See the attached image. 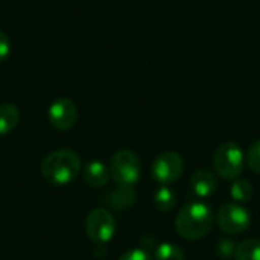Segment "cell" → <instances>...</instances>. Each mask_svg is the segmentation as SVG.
Segmentation results:
<instances>
[{"label":"cell","mask_w":260,"mask_h":260,"mask_svg":"<svg viewBox=\"0 0 260 260\" xmlns=\"http://www.w3.org/2000/svg\"><path fill=\"white\" fill-rule=\"evenodd\" d=\"M215 215L212 207L203 201L186 204L175 218V230L186 241L203 239L213 227Z\"/></svg>","instance_id":"1"},{"label":"cell","mask_w":260,"mask_h":260,"mask_svg":"<svg viewBox=\"0 0 260 260\" xmlns=\"http://www.w3.org/2000/svg\"><path fill=\"white\" fill-rule=\"evenodd\" d=\"M81 172V158L72 149H55L41 161V175L52 186H66Z\"/></svg>","instance_id":"2"},{"label":"cell","mask_w":260,"mask_h":260,"mask_svg":"<svg viewBox=\"0 0 260 260\" xmlns=\"http://www.w3.org/2000/svg\"><path fill=\"white\" fill-rule=\"evenodd\" d=\"M140 158L131 149H119L110 160V175L119 187H134L140 178Z\"/></svg>","instance_id":"3"},{"label":"cell","mask_w":260,"mask_h":260,"mask_svg":"<svg viewBox=\"0 0 260 260\" xmlns=\"http://www.w3.org/2000/svg\"><path fill=\"white\" fill-rule=\"evenodd\" d=\"M245 155L239 145L233 142L222 143L213 155V168L216 175L224 180H236L245 168Z\"/></svg>","instance_id":"4"},{"label":"cell","mask_w":260,"mask_h":260,"mask_svg":"<svg viewBox=\"0 0 260 260\" xmlns=\"http://www.w3.org/2000/svg\"><path fill=\"white\" fill-rule=\"evenodd\" d=\"M88 239L96 245H105L116 233V221L107 209H93L85 219Z\"/></svg>","instance_id":"5"},{"label":"cell","mask_w":260,"mask_h":260,"mask_svg":"<svg viewBox=\"0 0 260 260\" xmlns=\"http://www.w3.org/2000/svg\"><path fill=\"white\" fill-rule=\"evenodd\" d=\"M183 172H184V160L178 152L174 151L161 152L151 166L152 178L161 186H169L175 183L177 180L181 178Z\"/></svg>","instance_id":"6"},{"label":"cell","mask_w":260,"mask_h":260,"mask_svg":"<svg viewBox=\"0 0 260 260\" xmlns=\"http://www.w3.org/2000/svg\"><path fill=\"white\" fill-rule=\"evenodd\" d=\"M216 224L227 235H239L250 227L251 216L244 206L238 203H229L218 210Z\"/></svg>","instance_id":"7"},{"label":"cell","mask_w":260,"mask_h":260,"mask_svg":"<svg viewBox=\"0 0 260 260\" xmlns=\"http://www.w3.org/2000/svg\"><path fill=\"white\" fill-rule=\"evenodd\" d=\"M47 119L55 129L67 131L78 120V108L72 99L58 98L50 104L47 110Z\"/></svg>","instance_id":"8"},{"label":"cell","mask_w":260,"mask_h":260,"mask_svg":"<svg viewBox=\"0 0 260 260\" xmlns=\"http://www.w3.org/2000/svg\"><path fill=\"white\" fill-rule=\"evenodd\" d=\"M216 187H218L216 177L209 169H198L190 177V189L197 198L206 200L212 197L216 192Z\"/></svg>","instance_id":"9"},{"label":"cell","mask_w":260,"mask_h":260,"mask_svg":"<svg viewBox=\"0 0 260 260\" xmlns=\"http://www.w3.org/2000/svg\"><path fill=\"white\" fill-rule=\"evenodd\" d=\"M82 177L90 187H96V189L104 187L111 178L110 168H107V165L102 163L101 160H90L88 163H85L82 169Z\"/></svg>","instance_id":"10"},{"label":"cell","mask_w":260,"mask_h":260,"mask_svg":"<svg viewBox=\"0 0 260 260\" xmlns=\"http://www.w3.org/2000/svg\"><path fill=\"white\" fill-rule=\"evenodd\" d=\"M137 200L134 187H119L107 195V204L116 210H125L131 207Z\"/></svg>","instance_id":"11"},{"label":"cell","mask_w":260,"mask_h":260,"mask_svg":"<svg viewBox=\"0 0 260 260\" xmlns=\"http://www.w3.org/2000/svg\"><path fill=\"white\" fill-rule=\"evenodd\" d=\"M20 120V111L15 104L6 102L0 105V136H6L15 129Z\"/></svg>","instance_id":"12"},{"label":"cell","mask_w":260,"mask_h":260,"mask_svg":"<svg viewBox=\"0 0 260 260\" xmlns=\"http://www.w3.org/2000/svg\"><path fill=\"white\" fill-rule=\"evenodd\" d=\"M253 195H254V189L248 180H244V178L233 180V184L230 187V197L235 203H238V204L248 203V201H251Z\"/></svg>","instance_id":"13"},{"label":"cell","mask_w":260,"mask_h":260,"mask_svg":"<svg viewBox=\"0 0 260 260\" xmlns=\"http://www.w3.org/2000/svg\"><path fill=\"white\" fill-rule=\"evenodd\" d=\"M177 204V193L169 186H160L154 193V206L158 212H171Z\"/></svg>","instance_id":"14"},{"label":"cell","mask_w":260,"mask_h":260,"mask_svg":"<svg viewBox=\"0 0 260 260\" xmlns=\"http://www.w3.org/2000/svg\"><path fill=\"white\" fill-rule=\"evenodd\" d=\"M235 260H260L259 239H245L235 248Z\"/></svg>","instance_id":"15"},{"label":"cell","mask_w":260,"mask_h":260,"mask_svg":"<svg viewBox=\"0 0 260 260\" xmlns=\"http://www.w3.org/2000/svg\"><path fill=\"white\" fill-rule=\"evenodd\" d=\"M154 260H184L186 256L183 250L172 242L157 244L154 248Z\"/></svg>","instance_id":"16"},{"label":"cell","mask_w":260,"mask_h":260,"mask_svg":"<svg viewBox=\"0 0 260 260\" xmlns=\"http://www.w3.org/2000/svg\"><path fill=\"white\" fill-rule=\"evenodd\" d=\"M245 160H247L248 168H250L253 172L260 174V140L254 142V143L251 145V148L248 149V154H247Z\"/></svg>","instance_id":"17"},{"label":"cell","mask_w":260,"mask_h":260,"mask_svg":"<svg viewBox=\"0 0 260 260\" xmlns=\"http://www.w3.org/2000/svg\"><path fill=\"white\" fill-rule=\"evenodd\" d=\"M119 260H154L152 256L145 248H133L126 253H123Z\"/></svg>","instance_id":"18"},{"label":"cell","mask_w":260,"mask_h":260,"mask_svg":"<svg viewBox=\"0 0 260 260\" xmlns=\"http://www.w3.org/2000/svg\"><path fill=\"white\" fill-rule=\"evenodd\" d=\"M11 47H12V44H11L9 37L3 30H0V62H5L9 58Z\"/></svg>","instance_id":"19"},{"label":"cell","mask_w":260,"mask_h":260,"mask_svg":"<svg viewBox=\"0 0 260 260\" xmlns=\"http://www.w3.org/2000/svg\"><path fill=\"white\" fill-rule=\"evenodd\" d=\"M235 248H236V245L232 241H221V244H219V251L224 254V257L235 256Z\"/></svg>","instance_id":"20"}]
</instances>
